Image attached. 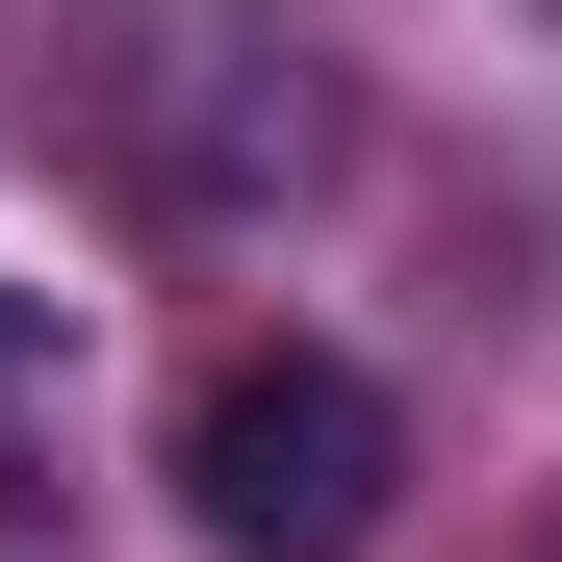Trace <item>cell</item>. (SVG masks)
<instances>
[{
    "label": "cell",
    "instance_id": "cell-1",
    "mask_svg": "<svg viewBox=\"0 0 562 562\" xmlns=\"http://www.w3.org/2000/svg\"><path fill=\"white\" fill-rule=\"evenodd\" d=\"M384 486H409V409L358 384L333 333L205 358V409H179V512H205L231 562H358V537H384Z\"/></svg>",
    "mask_w": 562,
    "mask_h": 562
},
{
    "label": "cell",
    "instance_id": "cell-2",
    "mask_svg": "<svg viewBox=\"0 0 562 562\" xmlns=\"http://www.w3.org/2000/svg\"><path fill=\"white\" fill-rule=\"evenodd\" d=\"M103 128H128V179H154L179 231H256V205H307V179H333V52L281 26V0H179L154 77H128Z\"/></svg>",
    "mask_w": 562,
    "mask_h": 562
},
{
    "label": "cell",
    "instance_id": "cell-3",
    "mask_svg": "<svg viewBox=\"0 0 562 562\" xmlns=\"http://www.w3.org/2000/svg\"><path fill=\"white\" fill-rule=\"evenodd\" d=\"M77 486V281H0V512Z\"/></svg>",
    "mask_w": 562,
    "mask_h": 562
}]
</instances>
